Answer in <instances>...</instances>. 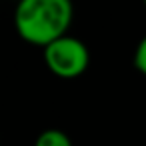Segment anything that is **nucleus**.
Listing matches in <instances>:
<instances>
[{"label": "nucleus", "mask_w": 146, "mask_h": 146, "mask_svg": "<svg viewBox=\"0 0 146 146\" xmlns=\"http://www.w3.org/2000/svg\"><path fill=\"white\" fill-rule=\"evenodd\" d=\"M72 14L68 0H22L14 10V26L22 40L46 48L66 36Z\"/></svg>", "instance_id": "1"}, {"label": "nucleus", "mask_w": 146, "mask_h": 146, "mask_svg": "<svg viewBox=\"0 0 146 146\" xmlns=\"http://www.w3.org/2000/svg\"><path fill=\"white\" fill-rule=\"evenodd\" d=\"M34 146H72V140L66 132L58 128H46L38 134Z\"/></svg>", "instance_id": "3"}, {"label": "nucleus", "mask_w": 146, "mask_h": 146, "mask_svg": "<svg viewBox=\"0 0 146 146\" xmlns=\"http://www.w3.org/2000/svg\"><path fill=\"white\" fill-rule=\"evenodd\" d=\"M134 66L146 76V36L140 38V42L136 44V50H134Z\"/></svg>", "instance_id": "4"}, {"label": "nucleus", "mask_w": 146, "mask_h": 146, "mask_svg": "<svg viewBox=\"0 0 146 146\" xmlns=\"http://www.w3.org/2000/svg\"><path fill=\"white\" fill-rule=\"evenodd\" d=\"M44 64L60 78H76L90 64V52L86 44L76 36H62L42 48Z\"/></svg>", "instance_id": "2"}]
</instances>
